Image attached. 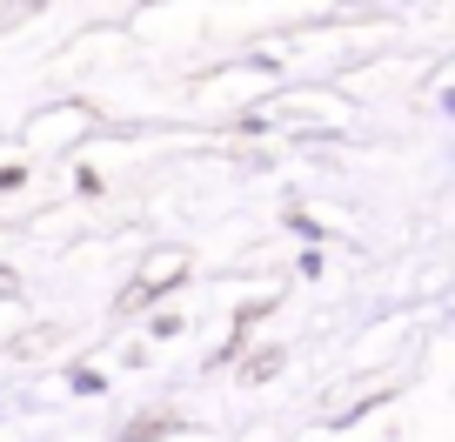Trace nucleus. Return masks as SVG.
Returning a JSON list of instances; mask_svg holds the SVG:
<instances>
[{"label": "nucleus", "mask_w": 455, "mask_h": 442, "mask_svg": "<svg viewBox=\"0 0 455 442\" xmlns=\"http://www.w3.org/2000/svg\"><path fill=\"white\" fill-rule=\"evenodd\" d=\"M181 269H188L181 255H155V261H148V269H141V295H155V288L168 282V275H181Z\"/></svg>", "instance_id": "nucleus-1"}]
</instances>
